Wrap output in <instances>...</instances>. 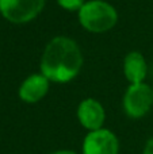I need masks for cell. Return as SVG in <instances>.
<instances>
[{
  "label": "cell",
  "mask_w": 153,
  "mask_h": 154,
  "mask_svg": "<svg viewBox=\"0 0 153 154\" xmlns=\"http://www.w3.org/2000/svg\"><path fill=\"white\" fill-rule=\"evenodd\" d=\"M81 64L83 56L75 41L57 37L45 48L41 60V72L48 80L67 82L77 76Z\"/></svg>",
  "instance_id": "obj_1"
},
{
  "label": "cell",
  "mask_w": 153,
  "mask_h": 154,
  "mask_svg": "<svg viewBox=\"0 0 153 154\" xmlns=\"http://www.w3.org/2000/svg\"><path fill=\"white\" fill-rule=\"evenodd\" d=\"M115 8L102 0H91L84 3L79 10V20L81 26L91 32H105L113 29L117 23Z\"/></svg>",
  "instance_id": "obj_2"
},
{
  "label": "cell",
  "mask_w": 153,
  "mask_h": 154,
  "mask_svg": "<svg viewBox=\"0 0 153 154\" xmlns=\"http://www.w3.org/2000/svg\"><path fill=\"white\" fill-rule=\"evenodd\" d=\"M45 0H0V12L12 23H27L43 10Z\"/></svg>",
  "instance_id": "obj_3"
},
{
  "label": "cell",
  "mask_w": 153,
  "mask_h": 154,
  "mask_svg": "<svg viewBox=\"0 0 153 154\" xmlns=\"http://www.w3.org/2000/svg\"><path fill=\"white\" fill-rule=\"evenodd\" d=\"M153 103V92L144 82L132 84L123 99L125 111L132 118H141L149 111Z\"/></svg>",
  "instance_id": "obj_4"
},
{
  "label": "cell",
  "mask_w": 153,
  "mask_h": 154,
  "mask_svg": "<svg viewBox=\"0 0 153 154\" xmlns=\"http://www.w3.org/2000/svg\"><path fill=\"white\" fill-rule=\"evenodd\" d=\"M83 154H118V141L108 130H95L86 137Z\"/></svg>",
  "instance_id": "obj_5"
},
{
  "label": "cell",
  "mask_w": 153,
  "mask_h": 154,
  "mask_svg": "<svg viewBox=\"0 0 153 154\" xmlns=\"http://www.w3.org/2000/svg\"><path fill=\"white\" fill-rule=\"evenodd\" d=\"M77 116L80 123L88 130H99L105 122V111L100 103L94 99H86L81 101L77 109Z\"/></svg>",
  "instance_id": "obj_6"
},
{
  "label": "cell",
  "mask_w": 153,
  "mask_h": 154,
  "mask_svg": "<svg viewBox=\"0 0 153 154\" xmlns=\"http://www.w3.org/2000/svg\"><path fill=\"white\" fill-rule=\"evenodd\" d=\"M49 89V80L43 75H31L19 88V96L26 103H35L46 95Z\"/></svg>",
  "instance_id": "obj_7"
},
{
  "label": "cell",
  "mask_w": 153,
  "mask_h": 154,
  "mask_svg": "<svg viewBox=\"0 0 153 154\" xmlns=\"http://www.w3.org/2000/svg\"><path fill=\"white\" fill-rule=\"evenodd\" d=\"M125 76L132 84L142 82L146 76V62L142 54L138 51H132L126 56L123 64Z\"/></svg>",
  "instance_id": "obj_8"
},
{
  "label": "cell",
  "mask_w": 153,
  "mask_h": 154,
  "mask_svg": "<svg viewBox=\"0 0 153 154\" xmlns=\"http://www.w3.org/2000/svg\"><path fill=\"white\" fill-rule=\"evenodd\" d=\"M57 3L60 4V7H62L64 10L68 11L80 10L84 5V0H57Z\"/></svg>",
  "instance_id": "obj_9"
},
{
  "label": "cell",
  "mask_w": 153,
  "mask_h": 154,
  "mask_svg": "<svg viewBox=\"0 0 153 154\" xmlns=\"http://www.w3.org/2000/svg\"><path fill=\"white\" fill-rule=\"evenodd\" d=\"M144 154H153V138L151 141H148L145 146V150H144Z\"/></svg>",
  "instance_id": "obj_10"
},
{
  "label": "cell",
  "mask_w": 153,
  "mask_h": 154,
  "mask_svg": "<svg viewBox=\"0 0 153 154\" xmlns=\"http://www.w3.org/2000/svg\"><path fill=\"white\" fill-rule=\"evenodd\" d=\"M52 154H75L73 152H56V153H52Z\"/></svg>",
  "instance_id": "obj_11"
}]
</instances>
